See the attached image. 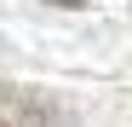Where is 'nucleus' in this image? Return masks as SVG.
<instances>
[{
	"label": "nucleus",
	"mask_w": 132,
	"mask_h": 127,
	"mask_svg": "<svg viewBox=\"0 0 132 127\" xmlns=\"http://www.w3.org/2000/svg\"><path fill=\"white\" fill-rule=\"evenodd\" d=\"M0 127H75V116L35 87H0Z\"/></svg>",
	"instance_id": "obj_1"
},
{
	"label": "nucleus",
	"mask_w": 132,
	"mask_h": 127,
	"mask_svg": "<svg viewBox=\"0 0 132 127\" xmlns=\"http://www.w3.org/2000/svg\"><path fill=\"white\" fill-rule=\"evenodd\" d=\"M52 6H92V0H52Z\"/></svg>",
	"instance_id": "obj_2"
}]
</instances>
